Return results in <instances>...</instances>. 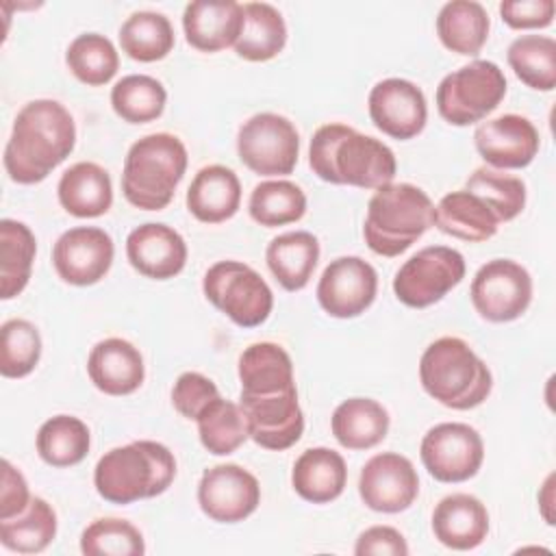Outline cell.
<instances>
[{"instance_id": "obj_30", "label": "cell", "mask_w": 556, "mask_h": 556, "mask_svg": "<svg viewBox=\"0 0 556 556\" xmlns=\"http://www.w3.org/2000/svg\"><path fill=\"white\" fill-rule=\"evenodd\" d=\"M239 380L241 393H276L295 387L291 356L278 343H252L239 356Z\"/></svg>"}, {"instance_id": "obj_3", "label": "cell", "mask_w": 556, "mask_h": 556, "mask_svg": "<svg viewBox=\"0 0 556 556\" xmlns=\"http://www.w3.org/2000/svg\"><path fill=\"white\" fill-rule=\"evenodd\" d=\"M174 454L156 441H132L106 452L93 471L100 497L111 504H132L156 497L174 482Z\"/></svg>"}, {"instance_id": "obj_5", "label": "cell", "mask_w": 556, "mask_h": 556, "mask_svg": "<svg viewBox=\"0 0 556 556\" xmlns=\"http://www.w3.org/2000/svg\"><path fill=\"white\" fill-rule=\"evenodd\" d=\"M434 226V204L428 193L410 182H389L371 195L363 226L365 243L380 256L406 252Z\"/></svg>"}, {"instance_id": "obj_42", "label": "cell", "mask_w": 556, "mask_h": 556, "mask_svg": "<svg viewBox=\"0 0 556 556\" xmlns=\"http://www.w3.org/2000/svg\"><path fill=\"white\" fill-rule=\"evenodd\" d=\"M467 191L478 195L497 217V222L515 219L526 206V185L517 176L502 174L493 167H478L465 185Z\"/></svg>"}, {"instance_id": "obj_37", "label": "cell", "mask_w": 556, "mask_h": 556, "mask_svg": "<svg viewBox=\"0 0 556 556\" xmlns=\"http://www.w3.org/2000/svg\"><path fill=\"white\" fill-rule=\"evenodd\" d=\"M515 76L536 91H552L556 85V41L545 35H521L506 52Z\"/></svg>"}, {"instance_id": "obj_23", "label": "cell", "mask_w": 556, "mask_h": 556, "mask_svg": "<svg viewBox=\"0 0 556 556\" xmlns=\"http://www.w3.org/2000/svg\"><path fill=\"white\" fill-rule=\"evenodd\" d=\"M432 532L450 549H473L489 534V513L478 497L452 493L434 506Z\"/></svg>"}, {"instance_id": "obj_45", "label": "cell", "mask_w": 556, "mask_h": 556, "mask_svg": "<svg viewBox=\"0 0 556 556\" xmlns=\"http://www.w3.org/2000/svg\"><path fill=\"white\" fill-rule=\"evenodd\" d=\"M219 397V391L215 382L198 371H185L178 376L172 389V404L174 408L187 417L198 419V415L215 400Z\"/></svg>"}, {"instance_id": "obj_41", "label": "cell", "mask_w": 556, "mask_h": 556, "mask_svg": "<svg viewBox=\"0 0 556 556\" xmlns=\"http://www.w3.org/2000/svg\"><path fill=\"white\" fill-rule=\"evenodd\" d=\"M70 72L89 87L106 85L119 70V54L111 39L100 33L78 35L65 52Z\"/></svg>"}, {"instance_id": "obj_12", "label": "cell", "mask_w": 556, "mask_h": 556, "mask_svg": "<svg viewBox=\"0 0 556 556\" xmlns=\"http://www.w3.org/2000/svg\"><path fill=\"white\" fill-rule=\"evenodd\" d=\"M419 454L434 480L465 482L478 473L484 458V443L469 424L445 421L424 434Z\"/></svg>"}, {"instance_id": "obj_48", "label": "cell", "mask_w": 556, "mask_h": 556, "mask_svg": "<svg viewBox=\"0 0 556 556\" xmlns=\"http://www.w3.org/2000/svg\"><path fill=\"white\" fill-rule=\"evenodd\" d=\"M28 484L20 469H15L9 460H2V486H0V521L17 517L30 504Z\"/></svg>"}, {"instance_id": "obj_29", "label": "cell", "mask_w": 556, "mask_h": 556, "mask_svg": "<svg viewBox=\"0 0 556 556\" xmlns=\"http://www.w3.org/2000/svg\"><path fill=\"white\" fill-rule=\"evenodd\" d=\"M330 428L343 447L369 450L387 437L389 413L371 397H350L334 408Z\"/></svg>"}, {"instance_id": "obj_7", "label": "cell", "mask_w": 556, "mask_h": 556, "mask_svg": "<svg viewBox=\"0 0 556 556\" xmlns=\"http://www.w3.org/2000/svg\"><path fill=\"white\" fill-rule=\"evenodd\" d=\"M504 96V72L493 61H473L439 83L437 109L452 126H469L493 113Z\"/></svg>"}, {"instance_id": "obj_9", "label": "cell", "mask_w": 556, "mask_h": 556, "mask_svg": "<svg viewBox=\"0 0 556 556\" xmlns=\"http://www.w3.org/2000/svg\"><path fill=\"white\" fill-rule=\"evenodd\" d=\"M237 154L254 174L287 176L298 163L300 135L287 117L256 113L239 128Z\"/></svg>"}, {"instance_id": "obj_24", "label": "cell", "mask_w": 556, "mask_h": 556, "mask_svg": "<svg viewBox=\"0 0 556 556\" xmlns=\"http://www.w3.org/2000/svg\"><path fill=\"white\" fill-rule=\"evenodd\" d=\"M241 204V182L230 167H202L187 191L189 213L204 224H219L230 219Z\"/></svg>"}, {"instance_id": "obj_40", "label": "cell", "mask_w": 556, "mask_h": 556, "mask_svg": "<svg viewBox=\"0 0 556 556\" xmlns=\"http://www.w3.org/2000/svg\"><path fill=\"white\" fill-rule=\"evenodd\" d=\"M250 217L267 228L293 224L306 213V195L291 180L258 182L248 204Z\"/></svg>"}, {"instance_id": "obj_33", "label": "cell", "mask_w": 556, "mask_h": 556, "mask_svg": "<svg viewBox=\"0 0 556 556\" xmlns=\"http://www.w3.org/2000/svg\"><path fill=\"white\" fill-rule=\"evenodd\" d=\"M37 241L30 228L15 219L0 222V298L11 300L30 278Z\"/></svg>"}, {"instance_id": "obj_46", "label": "cell", "mask_w": 556, "mask_h": 556, "mask_svg": "<svg viewBox=\"0 0 556 556\" xmlns=\"http://www.w3.org/2000/svg\"><path fill=\"white\" fill-rule=\"evenodd\" d=\"M554 0H506L500 15L510 28H545L554 22Z\"/></svg>"}, {"instance_id": "obj_27", "label": "cell", "mask_w": 556, "mask_h": 556, "mask_svg": "<svg viewBox=\"0 0 556 556\" xmlns=\"http://www.w3.org/2000/svg\"><path fill=\"white\" fill-rule=\"evenodd\" d=\"M265 261L282 289L300 291L308 285L317 267L319 241L306 230L278 235L269 241L265 250Z\"/></svg>"}, {"instance_id": "obj_49", "label": "cell", "mask_w": 556, "mask_h": 556, "mask_svg": "<svg viewBox=\"0 0 556 556\" xmlns=\"http://www.w3.org/2000/svg\"><path fill=\"white\" fill-rule=\"evenodd\" d=\"M552 484H554V473L552 476H547V480H545V484H543V491L539 493V502H541V513H543V517H545V521L549 523V526H554V515H552V510H549V506H552Z\"/></svg>"}, {"instance_id": "obj_36", "label": "cell", "mask_w": 556, "mask_h": 556, "mask_svg": "<svg viewBox=\"0 0 556 556\" xmlns=\"http://www.w3.org/2000/svg\"><path fill=\"white\" fill-rule=\"evenodd\" d=\"M56 534V513L52 506L33 497L28 508L17 517L0 521V543L17 554H39L43 552Z\"/></svg>"}, {"instance_id": "obj_11", "label": "cell", "mask_w": 556, "mask_h": 556, "mask_svg": "<svg viewBox=\"0 0 556 556\" xmlns=\"http://www.w3.org/2000/svg\"><path fill=\"white\" fill-rule=\"evenodd\" d=\"M469 295L480 317L495 324L513 321L530 306L532 278L523 265L510 258H493L476 271Z\"/></svg>"}, {"instance_id": "obj_47", "label": "cell", "mask_w": 556, "mask_h": 556, "mask_svg": "<svg viewBox=\"0 0 556 556\" xmlns=\"http://www.w3.org/2000/svg\"><path fill=\"white\" fill-rule=\"evenodd\" d=\"M354 554L358 556H406L408 543L400 530L391 526H371L356 539Z\"/></svg>"}, {"instance_id": "obj_16", "label": "cell", "mask_w": 556, "mask_h": 556, "mask_svg": "<svg viewBox=\"0 0 556 556\" xmlns=\"http://www.w3.org/2000/svg\"><path fill=\"white\" fill-rule=\"evenodd\" d=\"M113 254L115 248L109 232L96 226H76L56 239L52 263L61 280L76 287H89L109 274Z\"/></svg>"}, {"instance_id": "obj_6", "label": "cell", "mask_w": 556, "mask_h": 556, "mask_svg": "<svg viewBox=\"0 0 556 556\" xmlns=\"http://www.w3.org/2000/svg\"><path fill=\"white\" fill-rule=\"evenodd\" d=\"M187 169V148L169 132H152L135 141L124 159V198L143 211L165 208Z\"/></svg>"}, {"instance_id": "obj_14", "label": "cell", "mask_w": 556, "mask_h": 556, "mask_svg": "<svg viewBox=\"0 0 556 556\" xmlns=\"http://www.w3.org/2000/svg\"><path fill=\"white\" fill-rule=\"evenodd\" d=\"M198 504L208 519L237 523L258 508L261 486L248 469L235 463L215 465L200 478Z\"/></svg>"}, {"instance_id": "obj_39", "label": "cell", "mask_w": 556, "mask_h": 556, "mask_svg": "<svg viewBox=\"0 0 556 556\" xmlns=\"http://www.w3.org/2000/svg\"><path fill=\"white\" fill-rule=\"evenodd\" d=\"M165 102V87L146 74L124 76L111 89V106L128 124H148L161 117Z\"/></svg>"}, {"instance_id": "obj_35", "label": "cell", "mask_w": 556, "mask_h": 556, "mask_svg": "<svg viewBox=\"0 0 556 556\" xmlns=\"http://www.w3.org/2000/svg\"><path fill=\"white\" fill-rule=\"evenodd\" d=\"M91 445L89 428L72 415H54L37 432V452L52 467L78 465Z\"/></svg>"}, {"instance_id": "obj_17", "label": "cell", "mask_w": 556, "mask_h": 556, "mask_svg": "<svg viewBox=\"0 0 556 556\" xmlns=\"http://www.w3.org/2000/svg\"><path fill=\"white\" fill-rule=\"evenodd\" d=\"M358 493L365 506L376 513H400L415 502L419 478L406 456L382 452L365 463L358 478Z\"/></svg>"}, {"instance_id": "obj_32", "label": "cell", "mask_w": 556, "mask_h": 556, "mask_svg": "<svg viewBox=\"0 0 556 556\" xmlns=\"http://www.w3.org/2000/svg\"><path fill=\"white\" fill-rule=\"evenodd\" d=\"M243 26L235 52L245 61H269L287 43V24L280 11L267 2H245Z\"/></svg>"}, {"instance_id": "obj_44", "label": "cell", "mask_w": 556, "mask_h": 556, "mask_svg": "<svg viewBox=\"0 0 556 556\" xmlns=\"http://www.w3.org/2000/svg\"><path fill=\"white\" fill-rule=\"evenodd\" d=\"M80 552L87 556H141L146 545L141 532L130 521L104 517L83 530Z\"/></svg>"}, {"instance_id": "obj_13", "label": "cell", "mask_w": 556, "mask_h": 556, "mask_svg": "<svg viewBox=\"0 0 556 556\" xmlns=\"http://www.w3.org/2000/svg\"><path fill=\"white\" fill-rule=\"evenodd\" d=\"M239 406L245 415L250 439L265 450L282 452L298 443L304 432L295 387L276 393H241Z\"/></svg>"}, {"instance_id": "obj_38", "label": "cell", "mask_w": 556, "mask_h": 556, "mask_svg": "<svg viewBox=\"0 0 556 556\" xmlns=\"http://www.w3.org/2000/svg\"><path fill=\"white\" fill-rule=\"evenodd\" d=\"M195 421L202 445L215 456L232 454L250 437L241 406L224 397H215Z\"/></svg>"}, {"instance_id": "obj_2", "label": "cell", "mask_w": 556, "mask_h": 556, "mask_svg": "<svg viewBox=\"0 0 556 556\" xmlns=\"http://www.w3.org/2000/svg\"><path fill=\"white\" fill-rule=\"evenodd\" d=\"M308 163L321 180L361 189H380L393 182L397 169L395 154L387 143L345 124H326L315 130Z\"/></svg>"}, {"instance_id": "obj_28", "label": "cell", "mask_w": 556, "mask_h": 556, "mask_svg": "<svg viewBox=\"0 0 556 556\" xmlns=\"http://www.w3.org/2000/svg\"><path fill=\"white\" fill-rule=\"evenodd\" d=\"M434 226L454 239L480 243L497 232L500 222L478 195L460 189L439 200L434 206Z\"/></svg>"}, {"instance_id": "obj_18", "label": "cell", "mask_w": 556, "mask_h": 556, "mask_svg": "<svg viewBox=\"0 0 556 556\" xmlns=\"http://www.w3.org/2000/svg\"><path fill=\"white\" fill-rule=\"evenodd\" d=\"M367 106L374 126L402 141L417 137L428 119L424 91L404 78H384L376 83L369 91Z\"/></svg>"}, {"instance_id": "obj_19", "label": "cell", "mask_w": 556, "mask_h": 556, "mask_svg": "<svg viewBox=\"0 0 556 556\" xmlns=\"http://www.w3.org/2000/svg\"><path fill=\"white\" fill-rule=\"evenodd\" d=\"M473 143L493 169H521L539 152V132L528 117L506 113L482 122L473 132Z\"/></svg>"}, {"instance_id": "obj_34", "label": "cell", "mask_w": 556, "mask_h": 556, "mask_svg": "<svg viewBox=\"0 0 556 556\" xmlns=\"http://www.w3.org/2000/svg\"><path fill=\"white\" fill-rule=\"evenodd\" d=\"M174 41L172 22L156 11H135L119 28L122 50L141 63L165 59Z\"/></svg>"}, {"instance_id": "obj_31", "label": "cell", "mask_w": 556, "mask_h": 556, "mask_svg": "<svg viewBox=\"0 0 556 556\" xmlns=\"http://www.w3.org/2000/svg\"><path fill=\"white\" fill-rule=\"evenodd\" d=\"M489 13L476 0H452L437 15L441 43L458 54L476 56L489 37Z\"/></svg>"}, {"instance_id": "obj_22", "label": "cell", "mask_w": 556, "mask_h": 556, "mask_svg": "<svg viewBox=\"0 0 556 556\" xmlns=\"http://www.w3.org/2000/svg\"><path fill=\"white\" fill-rule=\"evenodd\" d=\"M87 374L96 389L106 395H128L143 382L146 367L141 352L126 339L98 341L87 358Z\"/></svg>"}, {"instance_id": "obj_10", "label": "cell", "mask_w": 556, "mask_h": 556, "mask_svg": "<svg viewBox=\"0 0 556 556\" xmlns=\"http://www.w3.org/2000/svg\"><path fill=\"white\" fill-rule=\"evenodd\" d=\"M465 278V258L447 245H428L413 254L395 274V298L410 308L439 302Z\"/></svg>"}, {"instance_id": "obj_4", "label": "cell", "mask_w": 556, "mask_h": 556, "mask_svg": "<svg viewBox=\"0 0 556 556\" xmlns=\"http://www.w3.org/2000/svg\"><path fill=\"white\" fill-rule=\"evenodd\" d=\"M419 380L430 397L454 410L480 406L493 387L486 363L458 337H441L424 350Z\"/></svg>"}, {"instance_id": "obj_15", "label": "cell", "mask_w": 556, "mask_h": 556, "mask_svg": "<svg viewBox=\"0 0 556 556\" xmlns=\"http://www.w3.org/2000/svg\"><path fill=\"white\" fill-rule=\"evenodd\" d=\"M378 291L376 269L361 256H339L328 263L317 282V302L339 319L365 313Z\"/></svg>"}, {"instance_id": "obj_43", "label": "cell", "mask_w": 556, "mask_h": 556, "mask_svg": "<svg viewBox=\"0 0 556 556\" xmlns=\"http://www.w3.org/2000/svg\"><path fill=\"white\" fill-rule=\"evenodd\" d=\"M41 356L39 330L26 319H9L0 328V374L4 378L28 376Z\"/></svg>"}, {"instance_id": "obj_8", "label": "cell", "mask_w": 556, "mask_h": 556, "mask_svg": "<svg viewBox=\"0 0 556 556\" xmlns=\"http://www.w3.org/2000/svg\"><path fill=\"white\" fill-rule=\"evenodd\" d=\"M202 291L215 308L241 328L261 326L274 308L269 285L256 269L239 261H217L211 265L204 274Z\"/></svg>"}, {"instance_id": "obj_25", "label": "cell", "mask_w": 556, "mask_h": 556, "mask_svg": "<svg viewBox=\"0 0 556 556\" xmlns=\"http://www.w3.org/2000/svg\"><path fill=\"white\" fill-rule=\"evenodd\" d=\"M348 482V467L339 452L330 447H311L302 452L291 471L295 493L313 504L337 500Z\"/></svg>"}, {"instance_id": "obj_1", "label": "cell", "mask_w": 556, "mask_h": 556, "mask_svg": "<svg viewBox=\"0 0 556 556\" xmlns=\"http://www.w3.org/2000/svg\"><path fill=\"white\" fill-rule=\"evenodd\" d=\"M74 143L76 126L70 111L56 100H33L13 122L2 159L4 169L13 182H41L70 156Z\"/></svg>"}, {"instance_id": "obj_21", "label": "cell", "mask_w": 556, "mask_h": 556, "mask_svg": "<svg viewBox=\"0 0 556 556\" xmlns=\"http://www.w3.org/2000/svg\"><path fill=\"white\" fill-rule=\"evenodd\" d=\"M241 26L243 7L235 0H193L182 13L187 43L200 52H219L235 46Z\"/></svg>"}, {"instance_id": "obj_26", "label": "cell", "mask_w": 556, "mask_h": 556, "mask_svg": "<svg viewBox=\"0 0 556 556\" xmlns=\"http://www.w3.org/2000/svg\"><path fill=\"white\" fill-rule=\"evenodd\" d=\"M56 193L61 206L74 217H100L113 204L111 176L91 161H80L65 169Z\"/></svg>"}, {"instance_id": "obj_20", "label": "cell", "mask_w": 556, "mask_h": 556, "mask_svg": "<svg viewBox=\"0 0 556 556\" xmlns=\"http://www.w3.org/2000/svg\"><path fill=\"white\" fill-rule=\"evenodd\" d=\"M128 263L146 278L167 280L182 271L187 263V243L165 224L137 226L126 239Z\"/></svg>"}]
</instances>
